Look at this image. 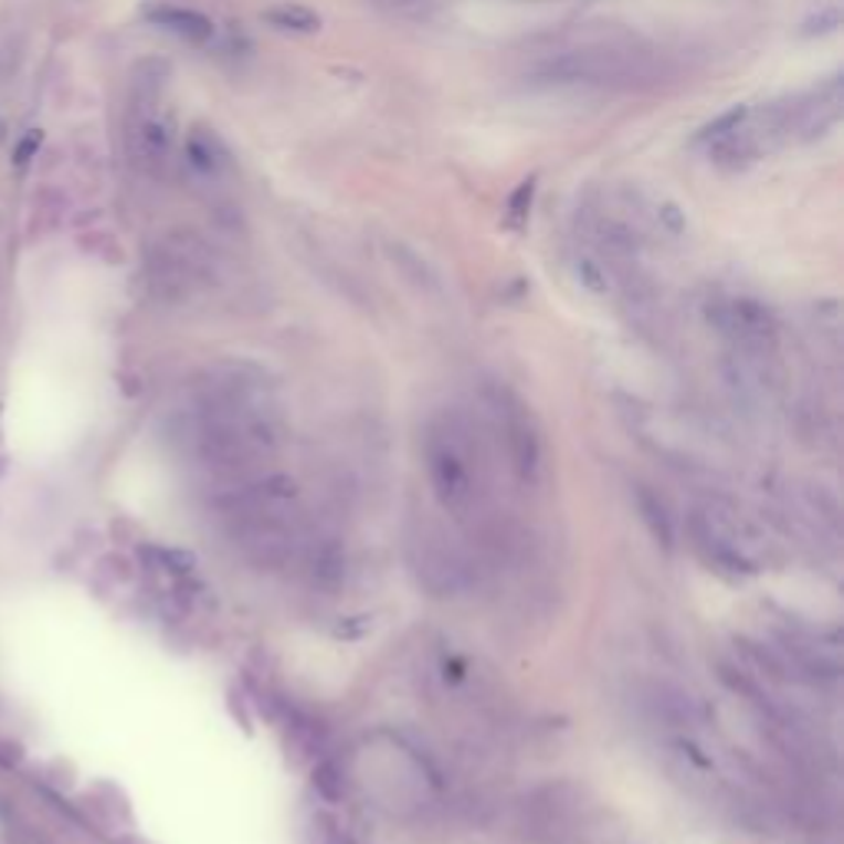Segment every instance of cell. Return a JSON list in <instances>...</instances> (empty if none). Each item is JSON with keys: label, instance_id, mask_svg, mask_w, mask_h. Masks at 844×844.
<instances>
[{"label": "cell", "instance_id": "6da1fadb", "mask_svg": "<svg viewBox=\"0 0 844 844\" xmlns=\"http://www.w3.org/2000/svg\"><path fill=\"white\" fill-rule=\"evenodd\" d=\"M281 435L284 420L274 387L247 363L209 370L179 422L186 452L218 482L261 472V465L277 452Z\"/></svg>", "mask_w": 844, "mask_h": 844}, {"label": "cell", "instance_id": "7a4b0ae2", "mask_svg": "<svg viewBox=\"0 0 844 844\" xmlns=\"http://www.w3.org/2000/svg\"><path fill=\"white\" fill-rule=\"evenodd\" d=\"M214 518L224 541L254 568H291L304 565L307 548L314 545L297 488L284 475H244L221 482L214 498Z\"/></svg>", "mask_w": 844, "mask_h": 844}, {"label": "cell", "instance_id": "3957f363", "mask_svg": "<svg viewBox=\"0 0 844 844\" xmlns=\"http://www.w3.org/2000/svg\"><path fill=\"white\" fill-rule=\"evenodd\" d=\"M663 56L636 36H594L578 46L545 53L528 80L551 89H631L660 80Z\"/></svg>", "mask_w": 844, "mask_h": 844}, {"label": "cell", "instance_id": "277c9868", "mask_svg": "<svg viewBox=\"0 0 844 844\" xmlns=\"http://www.w3.org/2000/svg\"><path fill=\"white\" fill-rule=\"evenodd\" d=\"M422 458L439 508L458 521L478 518L488 495V472L485 449L472 420L455 410L439 413L425 425Z\"/></svg>", "mask_w": 844, "mask_h": 844}, {"label": "cell", "instance_id": "5b68a950", "mask_svg": "<svg viewBox=\"0 0 844 844\" xmlns=\"http://www.w3.org/2000/svg\"><path fill=\"white\" fill-rule=\"evenodd\" d=\"M689 535L696 551L722 574H759L762 538L722 502H706L689 515Z\"/></svg>", "mask_w": 844, "mask_h": 844}, {"label": "cell", "instance_id": "8992f818", "mask_svg": "<svg viewBox=\"0 0 844 844\" xmlns=\"http://www.w3.org/2000/svg\"><path fill=\"white\" fill-rule=\"evenodd\" d=\"M162 76L136 80L133 116H129V159L139 172L162 179L172 159V123L159 113Z\"/></svg>", "mask_w": 844, "mask_h": 844}, {"label": "cell", "instance_id": "52a82bcc", "mask_svg": "<svg viewBox=\"0 0 844 844\" xmlns=\"http://www.w3.org/2000/svg\"><path fill=\"white\" fill-rule=\"evenodd\" d=\"M709 324L726 337L736 357L772 360L779 347V320L756 297H719L706 307Z\"/></svg>", "mask_w": 844, "mask_h": 844}, {"label": "cell", "instance_id": "ba28073f", "mask_svg": "<svg viewBox=\"0 0 844 844\" xmlns=\"http://www.w3.org/2000/svg\"><path fill=\"white\" fill-rule=\"evenodd\" d=\"M410 565L432 598H458L472 588V565L439 528H420L410 538Z\"/></svg>", "mask_w": 844, "mask_h": 844}, {"label": "cell", "instance_id": "9c48e42d", "mask_svg": "<svg viewBox=\"0 0 844 844\" xmlns=\"http://www.w3.org/2000/svg\"><path fill=\"white\" fill-rule=\"evenodd\" d=\"M488 407H492V416L498 425V435L505 439V452H508L515 475L525 485L538 482V475L545 468V449H541V432L531 420V413L508 390H495L488 397Z\"/></svg>", "mask_w": 844, "mask_h": 844}, {"label": "cell", "instance_id": "30bf717a", "mask_svg": "<svg viewBox=\"0 0 844 844\" xmlns=\"http://www.w3.org/2000/svg\"><path fill=\"white\" fill-rule=\"evenodd\" d=\"M152 271V281L156 287L166 294V297H189L192 291L205 287L214 274V261H211V251L192 234H176L169 238L159 254L152 257L149 264Z\"/></svg>", "mask_w": 844, "mask_h": 844}, {"label": "cell", "instance_id": "8fae6325", "mask_svg": "<svg viewBox=\"0 0 844 844\" xmlns=\"http://www.w3.org/2000/svg\"><path fill=\"white\" fill-rule=\"evenodd\" d=\"M759 156H762V143L749 126H739V129H732V133L709 143V159L726 172L749 169Z\"/></svg>", "mask_w": 844, "mask_h": 844}, {"label": "cell", "instance_id": "7c38bea8", "mask_svg": "<svg viewBox=\"0 0 844 844\" xmlns=\"http://www.w3.org/2000/svg\"><path fill=\"white\" fill-rule=\"evenodd\" d=\"M149 20L159 23L162 30L189 40V43H205V40H211V33H214V27H211V20L205 13L186 10V7H159V10L149 13Z\"/></svg>", "mask_w": 844, "mask_h": 844}, {"label": "cell", "instance_id": "4fadbf2b", "mask_svg": "<svg viewBox=\"0 0 844 844\" xmlns=\"http://www.w3.org/2000/svg\"><path fill=\"white\" fill-rule=\"evenodd\" d=\"M186 156H189V166L202 176H221L228 166H231V152L224 149V143L209 133V129H196L186 143Z\"/></svg>", "mask_w": 844, "mask_h": 844}, {"label": "cell", "instance_id": "5bb4252c", "mask_svg": "<svg viewBox=\"0 0 844 844\" xmlns=\"http://www.w3.org/2000/svg\"><path fill=\"white\" fill-rule=\"evenodd\" d=\"M636 508H640V515H643V525L650 528V535L656 538V545H663V548H673V538H676V531H673V518H669V511H666V505L646 488V485H640L636 488Z\"/></svg>", "mask_w": 844, "mask_h": 844}, {"label": "cell", "instance_id": "9a60e30c", "mask_svg": "<svg viewBox=\"0 0 844 844\" xmlns=\"http://www.w3.org/2000/svg\"><path fill=\"white\" fill-rule=\"evenodd\" d=\"M264 20L277 30L287 33H314L320 30V13L304 7V3H277L271 10H264Z\"/></svg>", "mask_w": 844, "mask_h": 844}, {"label": "cell", "instance_id": "2e32d148", "mask_svg": "<svg viewBox=\"0 0 844 844\" xmlns=\"http://www.w3.org/2000/svg\"><path fill=\"white\" fill-rule=\"evenodd\" d=\"M387 251H390V257L397 261V267L413 281V284H420V287H439V274L432 271V264L416 254L410 244H403V241H390L387 244Z\"/></svg>", "mask_w": 844, "mask_h": 844}, {"label": "cell", "instance_id": "e0dca14e", "mask_svg": "<svg viewBox=\"0 0 844 844\" xmlns=\"http://www.w3.org/2000/svg\"><path fill=\"white\" fill-rule=\"evenodd\" d=\"M746 119H749V106H732L729 113H722V116H716L709 126H703V129H699V136H696V143H713V139H719V136H726V133L739 129Z\"/></svg>", "mask_w": 844, "mask_h": 844}, {"label": "cell", "instance_id": "ac0fdd59", "mask_svg": "<svg viewBox=\"0 0 844 844\" xmlns=\"http://www.w3.org/2000/svg\"><path fill=\"white\" fill-rule=\"evenodd\" d=\"M373 3L380 10H387L393 17H407V20H422L439 7V0H373Z\"/></svg>", "mask_w": 844, "mask_h": 844}, {"label": "cell", "instance_id": "d6986e66", "mask_svg": "<svg viewBox=\"0 0 844 844\" xmlns=\"http://www.w3.org/2000/svg\"><path fill=\"white\" fill-rule=\"evenodd\" d=\"M578 277H581V284H584L588 291H594V294H608V291H611L608 267H604L601 261H594V257H581V261H578Z\"/></svg>", "mask_w": 844, "mask_h": 844}, {"label": "cell", "instance_id": "ffe728a7", "mask_svg": "<svg viewBox=\"0 0 844 844\" xmlns=\"http://www.w3.org/2000/svg\"><path fill=\"white\" fill-rule=\"evenodd\" d=\"M531 202H535V179H525L515 196L508 199V221L511 224H525L528 221V211H531Z\"/></svg>", "mask_w": 844, "mask_h": 844}, {"label": "cell", "instance_id": "44dd1931", "mask_svg": "<svg viewBox=\"0 0 844 844\" xmlns=\"http://www.w3.org/2000/svg\"><path fill=\"white\" fill-rule=\"evenodd\" d=\"M36 146H40V136H36V133H30V136H27V139H23V143L17 146V162L23 166V162H27V159L33 156V149H36Z\"/></svg>", "mask_w": 844, "mask_h": 844}, {"label": "cell", "instance_id": "7402d4cb", "mask_svg": "<svg viewBox=\"0 0 844 844\" xmlns=\"http://www.w3.org/2000/svg\"><path fill=\"white\" fill-rule=\"evenodd\" d=\"M531 3H548V0H531Z\"/></svg>", "mask_w": 844, "mask_h": 844}]
</instances>
